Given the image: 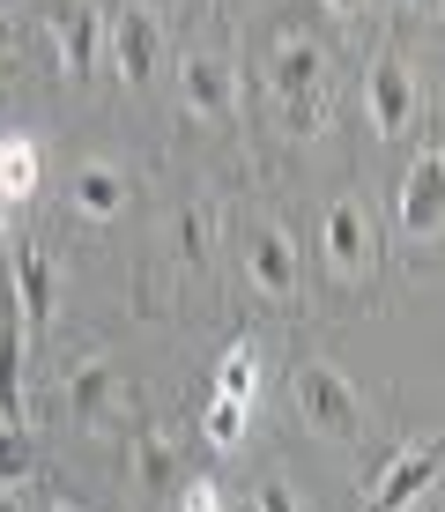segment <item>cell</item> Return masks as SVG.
<instances>
[{"label":"cell","instance_id":"4fadbf2b","mask_svg":"<svg viewBox=\"0 0 445 512\" xmlns=\"http://www.w3.org/2000/svg\"><path fill=\"white\" fill-rule=\"evenodd\" d=\"M67 416H75L82 431H97V423L112 416V364L104 357H82L75 372H67Z\"/></svg>","mask_w":445,"mask_h":512},{"label":"cell","instance_id":"52a82bcc","mask_svg":"<svg viewBox=\"0 0 445 512\" xmlns=\"http://www.w3.org/2000/svg\"><path fill=\"white\" fill-rule=\"evenodd\" d=\"M364 112H371V127H379L386 141H394L408 119H416V75H408L401 52L371 60V75H364Z\"/></svg>","mask_w":445,"mask_h":512},{"label":"cell","instance_id":"603a6c76","mask_svg":"<svg viewBox=\"0 0 445 512\" xmlns=\"http://www.w3.org/2000/svg\"><path fill=\"white\" fill-rule=\"evenodd\" d=\"M0 512H23V505H15V490H0Z\"/></svg>","mask_w":445,"mask_h":512},{"label":"cell","instance_id":"ffe728a7","mask_svg":"<svg viewBox=\"0 0 445 512\" xmlns=\"http://www.w3.org/2000/svg\"><path fill=\"white\" fill-rule=\"evenodd\" d=\"M178 238H186V253L201 260L208 253V208H186V216H178Z\"/></svg>","mask_w":445,"mask_h":512},{"label":"cell","instance_id":"d6986e66","mask_svg":"<svg viewBox=\"0 0 445 512\" xmlns=\"http://www.w3.org/2000/svg\"><path fill=\"white\" fill-rule=\"evenodd\" d=\"M178 512H223V483L216 475H193V483L178 490Z\"/></svg>","mask_w":445,"mask_h":512},{"label":"cell","instance_id":"ac0fdd59","mask_svg":"<svg viewBox=\"0 0 445 512\" xmlns=\"http://www.w3.org/2000/svg\"><path fill=\"white\" fill-rule=\"evenodd\" d=\"M201 438H208V446H216V453H230V446H238V438H245V401H208V416H201Z\"/></svg>","mask_w":445,"mask_h":512},{"label":"cell","instance_id":"9a60e30c","mask_svg":"<svg viewBox=\"0 0 445 512\" xmlns=\"http://www.w3.org/2000/svg\"><path fill=\"white\" fill-rule=\"evenodd\" d=\"M216 394L253 409V394H260V342H253V334H238V342L223 349V364H216Z\"/></svg>","mask_w":445,"mask_h":512},{"label":"cell","instance_id":"484cf974","mask_svg":"<svg viewBox=\"0 0 445 512\" xmlns=\"http://www.w3.org/2000/svg\"><path fill=\"white\" fill-rule=\"evenodd\" d=\"M408 8H431V0H408Z\"/></svg>","mask_w":445,"mask_h":512},{"label":"cell","instance_id":"5bb4252c","mask_svg":"<svg viewBox=\"0 0 445 512\" xmlns=\"http://www.w3.org/2000/svg\"><path fill=\"white\" fill-rule=\"evenodd\" d=\"M45 179V156L30 134H0V201H30Z\"/></svg>","mask_w":445,"mask_h":512},{"label":"cell","instance_id":"cb8c5ba5","mask_svg":"<svg viewBox=\"0 0 445 512\" xmlns=\"http://www.w3.org/2000/svg\"><path fill=\"white\" fill-rule=\"evenodd\" d=\"M0 245H8V201H0Z\"/></svg>","mask_w":445,"mask_h":512},{"label":"cell","instance_id":"44dd1931","mask_svg":"<svg viewBox=\"0 0 445 512\" xmlns=\"http://www.w3.org/2000/svg\"><path fill=\"white\" fill-rule=\"evenodd\" d=\"M253 512H297V490L290 483H260L253 490Z\"/></svg>","mask_w":445,"mask_h":512},{"label":"cell","instance_id":"2e32d148","mask_svg":"<svg viewBox=\"0 0 445 512\" xmlns=\"http://www.w3.org/2000/svg\"><path fill=\"white\" fill-rule=\"evenodd\" d=\"M38 475V446H30L23 423H0V490H23Z\"/></svg>","mask_w":445,"mask_h":512},{"label":"cell","instance_id":"8992f818","mask_svg":"<svg viewBox=\"0 0 445 512\" xmlns=\"http://www.w3.org/2000/svg\"><path fill=\"white\" fill-rule=\"evenodd\" d=\"M431 490H438V446H431V438H416V446H401L394 461L379 468V483H371V505H364V512H416Z\"/></svg>","mask_w":445,"mask_h":512},{"label":"cell","instance_id":"9c48e42d","mask_svg":"<svg viewBox=\"0 0 445 512\" xmlns=\"http://www.w3.org/2000/svg\"><path fill=\"white\" fill-rule=\"evenodd\" d=\"M267 75H275L282 97H319L334 82V52L319 38H275V52H267Z\"/></svg>","mask_w":445,"mask_h":512},{"label":"cell","instance_id":"5b68a950","mask_svg":"<svg viewBox=\"0 0 445 512\" xmlns=\"http://www.w3.org/2000/svg\"><path fill=\"white\" fill-rule=\"evenodd\" d=\"M438 186H445L438 149H416V164H408V171H401V186H394V231H401V238H416V245H431V238H438V223H445Z\"/></svg>","mask_w":445,"mask_h":512},{"label":"cell","instance_id":"7402d4cb","mask_svg":"<svg viewBox=\"0 0 445 512\" xmlns=\"http://www.w3.org/2000/svg\"><path fill=\"white\" fill-rule=\"evenodd\" d=\"M319 8H334V15H364L371 0H319Z\"/></svg>","mask_w":445,"mask_h":512},{"label":"cell","instance_id":"30bf717a","mask_svg":"<svg viewBox=\"0 0 445 512\" xmlns=\"http://www.w3.org/2000/svg\"><path fill=\"white\" fill-rule=\"evenodd\" d=\"M112 67H119V82H149L164 67V23L149 8L112 15Z\"/></svg>","mask_w":445,"mask_h":512},{"label":"cell","instance_id":"4316f807","mask_svg":"<svg viewBox=\"0 0 445 512\" xmlns=\"http://www.w3.org/2000/svg\"><path fill=\"white\" fill-rule=\"evenodd\" d=\"M0 8H15V0H0Z\"/></svg>","mask_w":445,"mask_h":512},{"label":"cell","instance_id":"6da1fadb","mask_svg":"<svg viewBox=\"0 0 445 512\" xmlns=\"http://www.w3.org/2000/svg\"><path fill=\"white\" fill-rule=\"evenodd\" d=\"M319 260H327L334 282H364L371 260H379V223H371V208L342 193V201H327V216H319Z\"/></svg>","mask_w":445,"mask_h":512},{"label":"cell","instance_id":"e0dca14e","mask_svg":"<svg viewBox=\"0 0 445 512\" xmlns=\"http://www.w3.org/2000/svg\"><path fill=\"white\" fill-rule=\"evenodd\" d=\"M134 475H141V490H164L171 475H178V453H171L164 431H141L134 438Z\"/></svg>","mask_w":445,"mask_h":512},{"label":"cell","instance_id":"d4e9b609","mask_svg":"<svg viewBox=\"0 0 445 512\" xmlns=\"http://www.w3.org/2000/svg\"><path fill=\"white\" fill-rule=\"evenodd\" d=\"M45 512H82V505H67V498H60V505H45Z\"/></svg>","mask_w":445,"mask_h":512},{"label":"cell","instance_id":"7c38bea8","mask_svg":"<svg viewBox=\"0 0 445 512\" xmlns=\"http://www.w3.org/2000/svg\"><path fill=\"white\" fill-rule=\"evenodd\" d=\"M67 201H75L82 223H112L119 208H127V179H119L112 164H82L75 179H67Z\"/></svg>","mask_w":445,"mask_h":512},{"label":"cell","instance_id":"ba28073f","mask_svg":"<svg viewBox=\"0 0 445 512\" xmlns=\"http://www.w3.org/2000/svg\"><path fill=\"white\" fill-rule=\"evenodd\" d=\"M245 275L267 297H297V245L282 223H245Z\"/></svg>","mask_w":445,"mask_h":512},{"label":"cell","instance_id":"7a4b0ae2","mask_svg":"<svg viewBox=\"0 0 445 512\" xmlns=\"http://www.w3.org/2000/svg\"><path fill=\"white\" fill-rule=\"evenodd\" d=\"M297 416H305L319 438H342L349 446V438L364 431V394H356L334 364H305V372H297Z\"/></svg>","mask_w":445,"mask_h":512},{"label":"cell","instance_id":"8fae6325","mask_svg":"<svg viewBox=\"0 0 445 512\" xmlns=\"http://www.w3.org/2000/svg\"><path fill=\"white\" fill-rule=\"evenodd\" d=\"M52 45H60V67L75 82L97 75V60H104V15L82 8V0H75V8H60V15H52Z\"/></svg>","mask_w":445,"mask_h":512},{"label":"cell","instance_id":"277c9868","mask_svg":"<svg viewBox=\"0 0 445 512\" xmlns=\"http://www.w3.org/2000/svg\"><path fill=\"white\" fill-rule=\"evenodd\" d=\"M0 282H8V305L23 312V327H52L60 320V268H52L45 245H15Z\"/></svg>","mask_w":445,"mask_h":512},{"label":"cell","instance_id":"3957f363","mask_svg":"<svg viewBox=\"0 0 445 512\" xmlns=\"http://www.w3.org/2000/svg\"><path fill=\"white\" fill-rule=\"evenodd\" d=\"M178 97H186L193 119H230L238 112V60L216 52V45H193L178 60Z\"/></svg>","mask_w":445,"mask_h":512}]
</instances>
